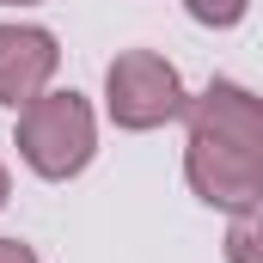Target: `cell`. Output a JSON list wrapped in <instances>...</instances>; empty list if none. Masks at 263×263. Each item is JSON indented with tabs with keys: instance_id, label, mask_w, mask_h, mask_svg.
Listing matches in <instances>:
<instances>
[{
	"instance_id": "2",
	"label": "cell",
	"mask_w": 263,
	"mask_h": 263,
	"mask_svg": "<svg viewBox=\"0 0 263 263\" xmlns=\"http://www.w3.org/2000/svg\"><path fill=\"white\" fill-rule=\"evenodd\" d=\"M18 147H25V159H31L43 178L80 172V165L92 159V117H86V104H80L73 92L31 104V110H25V129H18Z\"/></svg>"
},
{
	"instance_id": "3",
	"label": "cell",
	"mask_w": 263,
	"mask_h": 263,
	"mask_svg": "<svg viewBox=\"0 0 263 263\" xmlns=\"http://www.w3.org/2000/svg\"><path fill=\"white\" fill-rule=\"evenodd\" d=\"M178 110H184V86L159 55L135 49V55H123L110 67V117L123 129H153V123H165Z\"/></svg>"
},
{
	"instance_id": "7",
	"label": "cell",
	"mask_w": 263,
	"mask_h": 263,
	"mask_svg": "<svg viewBox=\"0 0 263 263\" xmlns=\"http://www.w3.org/2000/svg\"><path fill=\"white\" fill-rule=\"evenodd\" d=\"M0 263H37V257H31L18 239H0Z\"/></svg>"
},
{
	"instance_id": "1",
	"label": "cell",
	"mask_w": 263,
	"mask_h": 263,
	"mask_svg": "<svg viewBox=\"0 0 263 263\" xmlns=\"http://www.w3.org/2000/svg\"><path fill=\"white\" fill-rule=\"evenodd\" d=\"M196 153H214V172H196L202 202H239L257 196L263 184V104H251L239 86H214L196 110Z\"/></svg>"
},
{
	"instance_id": "5",
	"label": "cell",
	"mask_w": 263,
	"mask_h": 263,
	"mask_svg": "<svg viewBox=\"0 0 263 263\" xmlns=\"http://www.w3.org/2000/svg\"><path fill=\"white\" fill-rule=\"evenodd\" d=\"M227 257H233V263H263V208H251L245 220H233Z\"/></svg>"
},
{
	"instance_id": "4",
	"label": "cell",
	"mask_w": 263,
	"mask_h": 263,
	"mask_svg": "<svg viewBox=\"0 0 263 263\" xmlns=\"http://www.w3.org/2000/svg\"><path fill=\"white\" fill-rule=\"evenodd\" d=\"M49 67H55V43L43 31L0 25V104H31V92L49 80Z\"/></svg>"
},
{
	"instance_id": "6",
	"label": "cell",
	"mask_w": 263,
	"mask_h": 263,
	"mask_svg": "<svg viewBox=\"0 0 263 263\" xmlns=\"http://www.w3.org/2000/svg\"><path fill=\"white\" fill-rule=\"evenodd\" d=\"M190 12H196L202 25H239L245 18V0H190Z\"/></svg>"
},
{
	"instance_id": "8",
	"label": "cell",
	"mask_w": 263,
	"mask_h": 263,
	"mask_svg": "<svg viewBox=\"0 0 263 263\" xmlns=\"http://www.w3.org/2000/svg\"><path fill=\"white\" fill-rule=\"evenodd\" d=\"M0 202H6V172H0Z\"/></svg>"
}]
</instances>
